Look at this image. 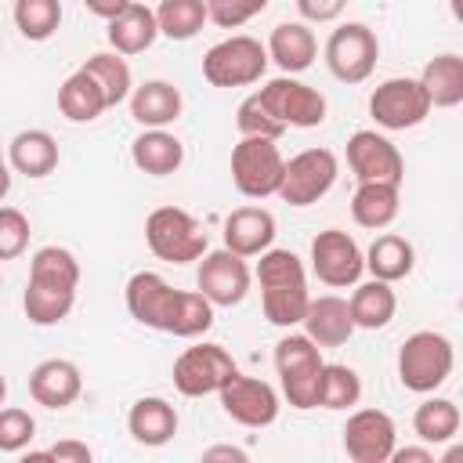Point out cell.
<instances>
[{
  "instance_id": "cell-33",
  "label": "cell",
  "mask_w": 463,
  "mask_h": 463,
  "mask_svg": "<svg viewBox=\"0 0 463 463\" xmlns=\"http://www.w3.org/2000/svg\"><path fill=\"white\" fill-rule=\"evenodd\" d=\"M412 430L427 445H445L459 434V405L452 398H423L412 412Z\"/></svg>"
},
{
  "instance_id": "cell-1",
  "label": "cell",
  "mask_w": 463,
  "mask_h": 463,
  "mask_svg": "<svg viewBox=\"0 0 463 463\" xmlns=\"http://www.w3.org/2000/svg\"><path fill=\"white\" fill-rule=\"evenodd\" d=\"M123 300L134 322L181 340H195L213 326V304L199 289H174L159 271H134Z\"/></svg>"
},
{
  "instance_id": "cell-4",
  "label": "cell",
  "mask_w": 463,
  "mask_h": 463,
  "mask_svg": "<svg viewBox=\"0 0 463 463\" xmlns=\"http://www.w3.org/2000/svg\"><path fill=\"white\" fill-rule=\"evenodd\" d=\"M452 365H456V347L445 333L416 329L398 347V380L412 394H434L452 376Z\"/></svg>"
},
{
  "instance_id": "cell-40",
  "label": "cell",
  "mask_w": 463,
  "mask_h": 463,
  "mask_svg": "<svg viewBox=\"0 0 463 463\" xmlns=\"http://www.w3.org/2000/svg\"><path fill=\"white\" fill-rule=\"evenodd\" d=\"M29 217L18 206H0V260H14L29 250Z\"/></svg>"
},
{
  "instance_id": "cell-38",
  "label": "cell",
  "mask_w": 463,
  "mask_h": 463,
  "mask_svg": "<svg viewBox=\"0 0 463 463\" xmlns=\"http://www.w3.org/2000/svg\"><path fill=\"white\" fill-rule=\"evenodd\" d=\"M235 127H239L242 137H275V141H279V137L286 134V127L264 109V101L257 98V90L239 101V109H235Z\"/></svg>"
},
{
  "instance_id": "cell-34",
  "label": "cell",
  "mask_w": 463,
  "mask_h": 463,
  "mask_svg": "<svg viewBox=\"0 0 463 463\" xmlns=\"http://www.w3.org/2000/svg\"><path fill=\"white\" fill-rule=\"evenodd\" d=\"M80 69H87V72L94 76V83L101 87V94H105L109 109H116L119 101H127V98H130V90H134L130 65H127V58H123V54H116V51H98V54H90Z\"/></svg>"
},
{
  "instance_id": "cell-14",
  "label": "cell",
  "mask_w": 463,
  "mask_h": 463,
  "mask_svg": "<svg viewBox=\"0 0 463 463\" xmlns=\"http://www.w3.org/2000/svg\"><path fill=\"white\" fill-rule=\"evenodd\" d=\"M253 282V271L246 264V257L232 253V250H206L199 257V271H195V286L199 293L213 304V307H235L246 300Z\"/></svg>"
},
{
  "instance_id": "cell-30",
  "label": "cell",
  "mask_w": 463,
  "mask_h": 463,
  "mask_svg": "<svg viewBox=\"0 0 463 463\" xmlns=\"http://www.w3.org/2000/svg\"><path fill=\"white\" fill-rule=\"evenodd\" d=\"M362 257H365V271H369L373 279L391 282V286L402 282V279H409L412 268H416V250H412V242H409L405 235H398V232L376 235L373 246H369Z\"/></svg>"
},
{
  "instance_id": "cell-9",
  "label": "cell",
  "mask_w": 463,
  "mask_h": 463,
  "mask_svg": "<svg viewBox=\"0 0 463 463\" xmlns=\"http://www.w3.org/2000/svg\"><path fill=\"white\" fill-rule=\"evenodd\" d=\"M336 174H340V163L329 148H304L293 159H286L275 195L289 206H311L333 192Z\"/></svg>"
},
{
  "instance_id": "cell-23",
  "label": "cell",
  "mask_w": 463,
  "mask_h": 463,
  "mask_svg": "<svg viewBox=\"0 0 463 463\" xmlns=\"http://www.w3.org/2000/svg\"><path fill=\"white\" fill-rule=\"evenodd\" d=\"M268 51V61H275L286 76H297L304 69L315 65L318 58V40L315 33L307 29V22H279L264 43Z\"/></svg>"
},
{
  "instance_id": "cell-27",
  "label": "cell",
  "mask_w": 463,
  "mask_h": 463,
  "mask_svg": "<svg viewBox=\"0 0 463 463\" xmlns=\"http://www.w3.org/2000/svg\"><path fill=\"white\" fill-rule=\"evenodd\" d=\"M127 101H130L134 123H141V127H170V123H177V116L184 109V98L170 80H145L141 87L130 90Z\"/></svg>"
},
{
  "instance_id": "cell-10",
  "label": "cell",
  "mask_w": 463,
  "mask_h": 463,
  "mask_svg": "<svg viewBox=\"0 0 463 463\" xmlns=\"http://www.w3.org/2000/svg\"><path fill=\"white\" fill-rule=\"evenodd\" d=\"M235 373H239L235 358L221 344H195V347H184L174 358V373L170 376H174L177 394L206 398V394H217Z\"/></svg>"
},
{
  "instance_id": "cell-24",
  "label": "cell",
  "mask_w": 463,
  "mask_h": 463,
  "mask_svg": "<svg viewBox=\"0 0 463 463\" xmlns=\"http://www.w3.org/2000/svg\"><path fill=\"white\" fill-rule=\"evenodd\" d=\"M105 36H109V47H112L116 54H123V58L141 54V51H148V47L156 43V36H159L156 11H152L148 4L130 0L116 18H109Z\"/></svg>"
},
{
  "instance_id": "cell-41",
  "label": "cell",
  "mask_w": 463,
  "mask_h": 463,
  "mask_svg": "<svg viewBox=\"0 0 463 463\" xmlns=\"http://www.w3.org/2000/svg\"><path fill=\"white\" fill-rule=\"evenodd\" d=\"M203 4H206V22H213L217 29H239L268 7V0H203Z\"/></svg>"
},
{
  "instance_id": "cell-28",
  "label": "cell",
  "mask_w": 463,
  "mask_h": 463,
  "mask_svg": "<svg viewBox=\"0 0 463 463\" xmlns=\"http://www.w3.org/2000/svg\"><path fill=\"white\" fill-rule=\"evenodd\" d=\"M7 166L22 177H47L54 174L58 166V141L54 134L40 130V127H29V130H18L7 145Z\"/></svg>"
},
{
  "instance_id": "cell-16",
  "label": "cell",
  "mask_w": 463,
  "mask_h": 463,
  "mask_svg": "<svg viewBox=\"0 0 463 463\" xmlns=\"http://www.w3.org/2000/svg\"><path fill=\"white\" fill-rule=\"evenodd\" d=\"M311 271L318 275V282H326L329 289H347L362 279L365 271V257L362 246L340 232V228H326L311 239Z\"/></svg>"
},
{
  "instance_id": "cell-47",
  "label": "cell",
  "mask_w": 463,
  "mask_h": 463,
  "mask_svg": "<svg viewBox=\"0 0 463 463\" xmlns=\"http://www.w3.org/2000/svg\"><path fill=\"white\" fill-rule=\"evenodd\" d=\"M11 192V166H7V156H0V203L7 199Z\"/></svg>"
},
{
  "instance_id": "cell-13",
  "label": "cell",
  "mask_w": 463,
  "mask_h": 463,
  "mask_svg": "<svg viewBox=\"0 0 463 463\" xmlns=\"http://www.w3.org/2000/svg\"><path fill=\"white\" fill-rule=\"evenodd\" d=\"M257 98L264 101V109L282 123V127H300V130H311V127H322L326 119V98L322 90L307 87L304 80L297 76H275L268 80Z\"/></svg>"
},
{
  "instance_id": "cell-37",
  "label": "cell",
  "mask_w": 463,
  "mask_h": 463,
  "mask_svg": "<svg viewBox=\"0 0 463 463\" xmlns=\"http://www.w3.org/2000/svg\"><path fill=\"white\" fill-rule=\"evenodd\" d=\"M362 402V376L351 365L326 362L318 380V405L322 409H351Z\"/></svg>"
},
{
  "instance_id": "cell-42",
  "label": "cell",
  "mask_w": 463,
  "mask_h": 463,
  "mask_svg": "<svg viewBox=\"0 0 463 463\" xmlns=\"http://www.w3.org/2000/svg\"><path fill=\"white\" fill-rule=\"evenodd\" d=\"M33 459H58V463H90V459H94V452H90V445H87V441L65 438V441H58V445L43 449V452H33Z\"/></svg>"
},
{
  "instance_id": "cell-15",
  "label": "cell",
  "mask_w": 463,
  "mask_h": 463,
  "mask_svg": "<svg viewBox=\"0 0 463 463\" xmlns=\"http://www.w3.org/2000/svg\"><path fill=\"white\" fill-rule=\"evenodd\" d=\"M217 398H221V409H224L228 420H235L239 427H253V430L271 427V423L279 420V409H282L279 391H275L268 380H260V376H242V373H235V376L217 391Z\"/></svg>"
},
{
  "instance_id": "cell-6",
  "label": "cell",
  "mask_w": 463,
  "mask_h": 463,
  "mask_svg": "<svg viewBox=\"0 0 463 463\" xmlns=\"http://www.w3.org/2000/svg\"><path fill=\"white\" fill-rule=\"evenodd\" d=\"M145 242L166 264H192L210 250L203 224L181 206H156L145 217Z\"/></svg>"
},
{
  "instance_id": "cell-25",
  "label": "cell",
  "mask_w": 463,
  "mask_h": 463,
  "mask_svg": "<svg viewBox=\"0 0 463 463\" xmlns=\"http://www.w3.org/2000/svg\"><path fill=\"white\" fill-rule=\"evenodd\" d=\"M402 213V184L391 181H358L351 195V217L358 228L383 232Z\"/></svg>"
},
{
  "instance_id": "cell-35",
  "label": "cell",
  "mask_w": 463,
  "mask_h": 463,
  "mask_svg": "<svg viewBox=\"0 0 463 463\" xmlns=\"http://www.w3.org/2000/svg\"><path fill=\"white\" fill-rule=\"evenodd\" d=\"M152 11H156L159 36H166V40H192L206 25L203 0H159V7H152Z\"/></svg>"
},
{
  "instance_id": "cell-50",
  "label": "cell",
  "mask_w": 463,
  "mask_h": 463,
  "mask_svg": "<svg viewBox=\"0 0 463 463\" xmlns=\"http://www.w3.org/2000/svg\"><path fill=\"white\" fill-rule=\"evenodd\" d=\"M0 156H4V148H0Z\"/></svg>"
},
{
  "instance_id": "cell-48",
  "label": "cell",
  "mask_w": 463,
  "mask_h": 463,
  "mask_svg": "<svg viewBox=\"0 0 463 463\" xmlns=\"http://www.w3.org/2000/svg\"><path fill=\"white\" fill-rule=\"evenodd\" d=\"M4 398H7V380H4V373H0V405H4Z\"/></svg>"
},
{
  "instance_id": "cell-36",
  "label": "cell",
  "mask_w": 463,
  "mask_h": 463,
  "mask_svg": "<svg viewBox=\"0 0 463 463\" xmlns=\"http://www.w3.org/2000/svg\"><path fill=\"white\" fill-rule=\"evenodd\" d=\"M14 29L33 40V43H43L58 33L61 25V0H14Z\"/></svg>"
},
{
  "instance_id": "cell-44",
  "label": "cell",
  "mask_w": 463,
  "mask_h": 463,
  "mask_svg": "<svg viewBox=\"0 0 463 463\" xmlns=\"http://www.w3.org/2000/svg\"><path fill=\"white\" fill-rule=\"evenodd\" d=\"M387 463H434V449L427 441L423 445H405V449L394 445V452H391Z\"/></svg>"
},
{
  "instance_id": "cell-31",
  "label": "cell",
  "mask_w": 463,
  "mask_h": 463,
  "mask_svg": "<svg viewBox=\"0 0 463 463\" xmlns=\"http://www.w3.org/2000/svg\"><path fill=\"white\" fill-rule=\"evenodd\" d=\"M105 109H109V101H105L101 87L94 83V76L87 69H76L72 76L61 80V87H58V112L69 123H94Z\"/></svg>"
},
{
  "instance_id": "cell-39",
  "label": "cell",
  "mask_w": 463,
  "mask_h": 463,
  "mask_svg": "<svg viewBox=\"0 0 463 463\" xmlns=\"http://www.w3.org/2000/svg\"><path fill=\"white\" fill-rule=\"evenodd\" d=\"M36 438V420L29 409L18 405H0V452H22Z\"/></svg>"
},
{
  "instance_id": "cell-3",
  "label": "cell",
  "mask_w": 463,
  "mask_h": 463,
  "mask_svg": "<svg viewBox=\"0 0 463 463\" xmlns=\"http://www.w3.org/2000/svg\"><path fill=\"white\" fill-rule=\"evenodd\" d=\"M257 282H260V307L264 318L279 329H293L300 326L304 311H307V271L304 260L293 250H275L268 246L257 260Z\"/></svg>"
},
{
  "instance_id": "cell-46",
  "label": "cell",
  "mask_w": 463,
  "mask_h": 463,
  "mask_svg": "<svg viewBox=\"0 0 463 463\" xmlns=\"http://www.w3.org/2000/svg\"><path fill=\"white\" fill-rule=\"evenodd\" d=\"M127 4H130V0H83V7H87L94 18H105V22H109V18H116Z\"/></svg>"
},
{
  "instance_id": "cell-26",
  "label": "cell",
  "mask_w": 463,
  "mask_h": 463,
  "mask_svg": "<svg viewBox=\"0 0 463 463\" xmlns=\"http://www.w3.org/2000/svg\"><path fill=\"white\" fill-rule=\"evenodd\" d=\"M177 409L166 402V398H159V394H148V398H137L134 405H130V412H127V430H130V438L137 441V445H145V449H159V445H166L174 434H177Z\"/></svg>"
},
{
  "instance_id": "cell-17",
  "label": "cell",
  "mask_w": 463,
  "mask_h": 463,
  "mask_svg": "<svg viewBox=\"0 0 463 463\" xmlns=\"http://www.w3.org/2000/svg\"><path fill=\"white\" fill-rule=\"evenodd\" d=\"M340 434L344 452L354 463H387L398 445V427L383 409H354Z\"/></svg>"
},
{
  "instance_id": "cell-8",
  "label": "cell",
  "mask_w": 463,
  "mask_h": 463,
  "mask_svg": "<svg viewBox=\"0 0 463 463\" xmlns=\"http://www.w3.org/2000/svg\"><path fill=\"white\" fill-rule=\"evenodd\" d=\"M282 152L275 137H242L232 148V184L246 199H268L279 192L282 181Z\"/></svg>"
},
{
  "instance_id": "cell-21",
  "label": "cell",
  "mask_w": 463,
  "mask_h": 463,
  "mask_svg": "<svg viewBox=\"0 0 463 463\" xmlns=\"http://www.w3.org/2000/svg\"><path fill=\"white\" fill-rule=\"evenodd\" d=\"M304 333L318 344V347H344L354 336V318L344 297L336 293H322L307 300V311L300 318Z\"/></svg>"
},
{
  "instance_id": "cell-12",
  "label": "cell",
  "mask_w": 463,
  "mask_h": 463,
  "mask_svg": "<svg viewBox=\"0 0 463 463\" xmlns=\"http://www.w3.org/2000/svg\"><path fill=\"white\" fill-rule=\"evenodd\" d=\"M369 116L383 130H412L430 116V101L416 76H391L373 87Z\"/></svg>"
},
{
  "instance_id": "cell-18",
  "label": "cell",
  "mask_w": 463,
  "mask_h": 463,
  "mask_svg": "<svg viewBox=\"0 0 463 463\" xmlns=\"http://www.w3.org/2000/svg\"><path fill=\"white\" fill-rule=\"evenodd\" d=\"M347 166L358 181H391L402 184L405 159L398 145L380 130H354L347 137Z\"/></svg>"
},
{
  "instance_id": "cell-19",
  "label": "cell",
  "mask_w": 463,
  "mask_h": 463,
  "mask_svg": "<svg viewBox=\"0 0 463 463\" xmlns=\"http://www.w3.org/2000/svg\"><path fill=\"white\" fill-rule=\"evenodd\" d=\"M224 250L239 253V257H260L275 235H279V224H275V213L264 210V206H239L224 217Z\"/></svg>"
},
{
  "instance_id": "cell-32",
  "label": "cell",
  "mask_w": 463,
  "mask_h": 463,
  "mask_svg": "<svg viewBox=\"0 0 463 463\" xmlns=\"http://www.w3.org/2000/svg\"><path fill=\"white\" fill-rule=\"evenodd\" d=\"M347 307H351L354 329H383L398 311V297H394L391 282L369 279V282H354Z\"/></svg>"
},
{
  "instance_id": "cell-2",
  "label": "cell",
  "mask_w": 463,
  "mask_h": 463,
  "mask_svg": "<svg viewBox=\"0 0 463 463\" xmlns=\"http://www.w3.org/2000/svg\"><path fill=\"white\" fill-rule=\"evenodd\" d=\"M80 286V260L65 246H40L29 260L22 311L33 326H58L69 318Z\"/></svg>"
},
{
  "instance_id": "cell-29",
  "label": "cell",
  "mask_w": 463,
  "mask_h": 463,
  "mask_svg": "<svg viewBox=\"0 0 463 463\" xmlns=\"http://www.w3.org/2000/svg\"><path fill=\"white\" fill-rule=\"evenodd\" d=\"M416 80H420L430 109H456L463 101V58L456 51L434 54Z\"/></svg>"
},
{
  "instance_id": "cell-49",
  "label": "cell",
  "mask_w": 463,
  "mask_h": 463,
  "mask_svg": "<svg viewBox=\"0 0 463 463\" xmlns=\"http://www.w3.org/2000/svg\"><path fill=\"white\" fill-rule=\"evenodd\" d=\"M0 286H4V275H0Z\"/></svg>"
},
{
  "instance_id": "cell-45",
  "label": "cell",
  "mask_w": 463,
  "mask_h": 463,
  "mask_svg": "<svg viewBox=\"0 0 463 463\" xmlns=\"http://www.w3.org/2000/svg\"><path fill=\"white\" fill-rule=\"evenodd\" d=\"M203 459H206V463H213V459H232V463H246L250 456H246V449H239V445H210V449L203 452Z\"/></svg>"
},
{
  "instance_id": "cell-22",
  "label": "cell",
  "mask_w": 463,
  "mask_h": 463,
  "mask_svg": "<svg viewBox=\"0 0 463 463\" xmlns=\"http://www.w3.org/2000/svg\"><path fill=\"white\" fill-rule=\"evenodd\" d=\"M130 163L148 177H170L184 163V145L166 127H145L130 141Z\"/></svg>"
},
{
  "instance_id": "cell-5",
  "label": "cell",
  "mask_w": 463,
  "mask_h": 463,
  "mask_svg": "<svg viewBox=\"0 0 463 463\" xmlns=\"http://www.w3.org/2000/svg\"><path fill=\"white\" fill-rule=\"evenodd\" d=\"M322 347L307 333H286L275 344V373L282 383V398L307 412L318 409V380H322Z\"/></svg>"
},
{
  "instance_id": "cell-43",
  "label": "cell",
  "mask_w": 463,
  "mask_h": 463,
  "mask_svg": "<svg viewBox=\"0 0 463 463\" xmlns=\"http://www.w3.org/2000/svg\"><path fill=\"white\" fill-rule=\"evenodd\" d=\"M347 0H297V11L304 22H315V25H326V22H336L344 14Z\"/></svg>"
},
{
  "instance_id": "cell-20",
  "label": "cell",
  "mask_w": 463,
  "mask_h": 463,
  "mask_svg": "<svg viewBox=\"0 0 463 463\" xmlns=\"http://www.w3.org/2000/svg\"><path fill=\"white\" fill-rule=\"evenodd\" d=\"M83 391V376L80 365L69 358H43L33 373H29V394L36 405L43 409H69Z\"/></svg>"
},
{
  "instance_id": "cell-7",
  "label": "cell",
  "mask_w": 463,
  "mask_h": 463,
  "mask_svg": "<svg viewBox=\"0 0 463 463\" xmlns=\"http://www.w3.org/2000/svg\"><path fill=\"white\" fill-rule=\"evenodd\" d=\"M268 72V51L260 40L235 33L217 40L203 54V80L210 87H250Z\"/></svg>"
},
{
  "instance_id": "cell-11",
  "label": "cell",
  "mask_w": 463,
  "mask_h": 463,
  "mask_svg": "<svg viewBox=\"0 0 463 463\" xmlns=\"http://www.w3.org/2000/svg\"><path fill=\"white\" fill-rule=\"evenodd\" d=\"M380 40L365 22H344L326 40V65L340 83H365L376 69Z\"/></svg>"
}]
</instances>
